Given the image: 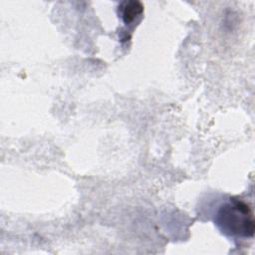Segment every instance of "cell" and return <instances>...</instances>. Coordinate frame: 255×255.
I'll return each mask as SVG.
<instances>
[{
  "label": "cell",
  "mask_w": 255,
  "mask_h": 255,
  "mask_svg": "<svg viewBox=\"0 0 255 255\" xmlns=\"http://www.w3.org/2000/svg\"><path fill=\"white\" fill-rule=\"evenodd\" d=\"M214 223L228 236L249 238L254 235L253 211L248 203L235 197L220 204L214 216Z\"/></svg>",
  "instance_id": "1"
},
{
  "label": "cell",
  "mask_w": 255,
  "mask_h": 255,
  "mask_svg": "<svg viewBox=\"0 0 255 255\" xmlns=\"http://www.w3.org/2000/svg\"><path fill=\"white\" fill-rule=\"evenodd\" d=\"M120 15L125 24L132 23L135 18L141 15L143 7L137 1H125L120 4Z\"/></svg>",
  "instance_id": "2"
}]
</instances>
